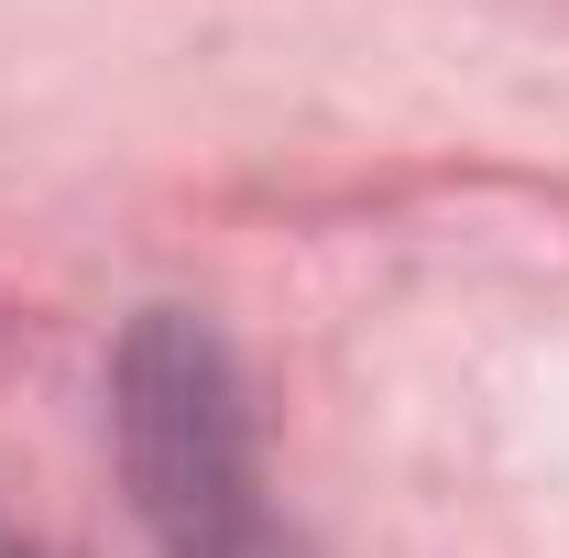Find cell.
Here are the masks:
<instances>
[{"mask_svg": "<svg viewBox=\"0 0 569 558\" xmlns=\"http://www.w3.org/2000/svg\"><path fill=\"white\" fill-rule=\"evenodd\" d=\"M121 449L142 515L176 558H274V515L252 482V427L230 350L198 318H142L121 350Z\"/></svg>", "mask_w": 569, "mask_h": 558, "instance_id": "1", "label": "cell"}, {"mask_svg": "<svg viewBox=\"0 0 569 558\" xmlns=\"http://www.w3.org/2000/svg\"><path fill=\"white\" fill-rule=\"evenodd\" d=\"M0 558H22V548H0Z\"/></svg>", "mask_w": 569, "mask_h": 558, "instance_id": "2", "label": "cell"}]
</instances>
